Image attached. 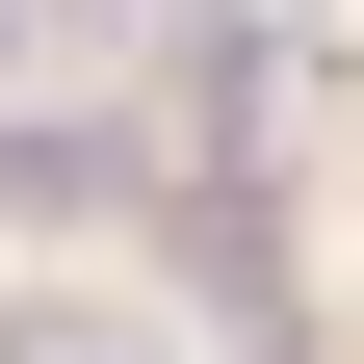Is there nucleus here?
<instances>
[{"label": "nucleus", "mask_w": 364, "mask_h": 364, "mask_svg": "<svg viewBox=\"0 0 364 364\" xmlns=\"http://www.w3.org/2000/svg\"><path fill=\"white\" fill-rule=\"evenodd\" d=\"M208 312H130V287H53V312H0V364H182Z\"/></svg>", "instance_id": "nucleus-2"}, {"label": "nucleus", "mask_w": 364, "mask_h": 364, "mask_svg": "<svg viewBox=\"0 0 364 364\" xmlns=\"http://www.w3.org/2000/svg\"><path fill=\"white\" fill-rule=\"evenodd\" d=\"M130 182H156V130H105V105H0V235H105V208H130Z\"/></svg>", "instance_id": "nucleus-1"}]
</instances>
